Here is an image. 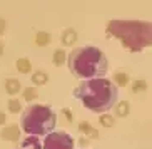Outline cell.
<instances>
[{"mask_svg":"<svg viewBox=\"0 0 152 149\" xmlns=\"http://www.w3.org/2000/svg\"><path fill=\"white\" fill-rule=\"evenodd\" d=\"M130 112V102L129 101H121L115 104V116L117 117H127Z\"/></svg>","mask_w":152,"mask_h":149,"instance_id":"cell-12","label":"cell"},{"mask_svg":"<svg viewBox=\"0 0 152 149\" xmlns=\"http://www.w3.org/2000/svg\"><path fill=\"white\" fill-rule=\"evenodd\" d=\"M15 67H17V70L20 74H28L32 70V62L27 57H22V59H18L17 62H15Z\"/></svg>","mask_w":152,"mask_h":149,"instance_id":"cell-15","label":"cell"},{"mask_svg":"<svg viewBox=\"0 0 152 149\" xmlns=\"http://www.w3.org/2000/svg\"><path fill=\"white\" fill-rule=\"evenodd\" d=\"M130 89H132V92H134V94H139V92H145V90H147V82L144 81V79H137V81L132 82Z\"/></svg>","mask_w":152,"mask_h":149,"instance_id":"cell-18","label":"cell"},{"mask_svg":"<svg viewBox=\"0 0 152 149\" xmlns=\"http://www.w3.org/2000/svg\"><path fill=\"white\" fill-rule=\"evenodd\" d=\"M5 90H7V94L9 95H17L20 90H22V84L18 79H7L5 81Z\"/></svg>","mask_w":152,"mask_h":149,"instance_id":"cell-9","label":"cell"},{"mask_svg":"<svg viewBox=\"0 0 152 149\" xmlns=\"http://www.w3.org/2000/svg\"><path fill=\"white\" fill-rule=\"evenodd\" d=\"M99 119H100V124H102L104 127H112L115 124V119L112 117V116H109V114H102Z\"/></svg>","mask_w":152,"mask_h":149,"instance_id":"cell-20","label":"cell"},{"mask_svg":"<svg viewBox=\"0 0 152 149\" xmlns=\"http://www.w3.org/2000/svg\"><path fill=\"white\" fill-rule=\"evenodd\" d=\"M4 50H5V47H4V42L0 40V55L4 54Z\"/></svg>","mask_w":152,"mask_h":149,"instance_id":"cell-25","label":"cell"},{"mask_svg":"<svg viewBox=\"0 0 152 149\" xmlns=\"http://www.w3.org/2000/svg\"><path fill=\"white\" fill-rule=\"evenodd\" d=\"M5 30H7V22H5V18L0 17V35L5 34Z\"/></svg>","mask_w":152,"mask_h":149,"instance_id":"cell-22","label":"cell"},{"mask_svg":"<svg viewBox=\"0 0 152 149\" xmlns=\"http://www.w3.org/2000/svg\"><path fill=\"white\" fill-rule=\"evenodd\" d=\"M65 60H67V54H65V50H64V49L54 50V55H52V64H54V65L60 67V65L65 64Z\"/></svg>","mask_w":152,"mask_h":149,"instance_id":"cell-16","label":"cell"},{"mask_svg":"<svg viewBox=\"0 0 152 149\" xmlns=\"http://www.w3.org/2000/svg\"><path fill=\"white\" fill-rule=\"evenodd\" d=\"M74 97L80 101L82 106L89 111L104 114L112 109V106L117 104L119 90L112 81L99 77V79L82 81L74 90Z\"/></svg>","mask_w":152,"mask_h":149,"instance_id":"cell-1","label":"cell"},{"mask_svg":"<svg viewBox=\"0 0 152 149\" xmlns=\"http://www.w3.org/2000/svg\"><path fill=\"white\" fill-rule=\"evenodd\" d=\"M5 122H7V116H5V112L0 111V126H4Z\"/></svg>","mask_w":152,"mask_h":149,"instance_id":"cell-23","label":"cell"},{"mask_svg":"<svg viewBox=\"0 0 152 149\" xmlns=\"http://www.w3.org/2000/svg\"><path fill=\"white\" fill-rule=\"evenodd\" d=\"M79 131L82 132L84 136L90 137V139H99V131L95 127H92L87 121H80L79 122Z\"/></svg>","mask_w":152,"mask_h":149,"instance_id":"cell-8","label":"cell"},{"mask_svg":"<svg viewBox=\"0 0 152 149\" xmlns=\"http://www.w3.org/2000/svg\"><path fill=\"white\" fill-rule=\"evenodd\" d=\"M82 146H85V144H89V141H87V137H80V141H79Z\"/></svg>","mask_w":152,"mask_h":149,"instance_id":"cell-24","label":"cell"},{"mask_svg":"<svg viewBox=\"0 0 152 149\" xmlns=\"http://www.w3.org/2000/svg\"><path fill=\"white\" fill-rule=\"evenodd\" d=\"M34 42H35V45H39V47H47V45L52 42V35L45 30H39V32H35Z\"/></svg>","mask_w":152,"mask_h":149,"instance_id":"cell-10","label":"cell"},{"mask_svg":"<svg viewBox=\"0 0 152 149\" xmlns=\"http://www.w3.org/2000/svg\"><path fill=\"white\" fill-rule=\"evenodd\" d=\"M22 95H23V101L32 102V101H35L39 97V90L35 87H25V89H22Z\"/></svg>","mask_w":152,"mask_h":149,"instance_id":"cell-17","label":"cell"},{"mask_svg":"<svg viewBox=\"0 0 152 149\" xmlns=\"http://www.w3.org/2000/svg\"><path fill=\"white\" fill-rule=\"evenodd\" d=\"M32 82L35 84V86H44L49 82V74L44 72V70H35V72L32 74Z\"/></svg>","mask_w":152,"mask_h":149,"instance_id":"cell-14","label":"cell"},{"mask_svg":"<svg viewBox=\"0 0 152 149\" xmlns=\"http://www.w3.org/2000/svg\"><path fill=\"white\" fill-rule=\"evenodd\" d=\"M129 74L124 72V70H117L115 74H114V86L115 87H125V86H129Z\"/></svg>","mask_w":152,"mask_h":149,"instance_id":"cell-11","label":"cell"},{"mask_svg":"<svg viewBox=\"0 0 152 149\" xmlns=\"http://www.w3.org/2000/svg\"><path fill=\"white\" fill-rule=\"evenodd\" d=\"M57 126V114L49 106L30 104L22 114L20 129L28 136H47Z\"/></svg>","mask_w":152,"mask_h":149,"instance_id":"cell-4","label":"cell"},{"mask_svg":"<svg viewBox=\"0 0 152 149\" xmlns=\"http://www.w3.org/2000/svg\"><path fill=\"white\" fill-rule=\"evenodd\" d=\"M77 39H79V37H77V30L72 29V27L62 30V34H60V42H62L64 47H72V45L77 42Z\"/></svg>","mask_w":152,"mask_h":149,"instance_id":"cell-7","label":"cell"},{"mask_svg":"<svg viewBox=\"0 0 152 149\" xmlns=\"http://www.w3.org/2000/svg\"><path fill=\"white\" fill-rule=\"evenodd\" d=\"M74 137L64 131H52L45 136V141L42 142V149H74Z\"/></svg>","mask_w":152,"mask_h":149,"instance_id":"cell-5","label":"cell"},{"mask_svg":"<svg viewBox=\"0 0 152 149\" xmlns=\"http://www.w3.org/2000/svg\"><path fill=\"white\" fill-rule=\"evenodd\" d=\"M0 137L4 141H10V142H18L20 139V127L18 124H10V126H5L2 131H0Z\"/></svg>","mask_w":152,"mask_h":149,"instance_id":"cell-6","label":"cell"},{"mask_svg":"<svg viewBox=\"0 0 152 149\" xmlns=\"http://www.w3.org/2000/svg\"><path fill=\"white\" fill-rule=\"evenodd\" d=\"M62 116H65V119H67V122H74V114H72V111L70 109H67V107H64L62 111Z\"/></svg>","mask_w":152,"mask_h":149,"instance_id":"cell-21","label":"cell"},{"mask_svg":"<svg viewBox=\"0 0 152 149\" xmlns=\"http://www.w3.org/2000/svg\"><path fill=\"white\" fill-rule=\"evenodd\" d=\"M69 70L75 77L89 81V79H99L104 77L109 69L107 57L99 47L85 45L77 47L69 54Z\"/></svg>","mask_w":152,"mask_h":149,"instance_id":"cell-3","label":"cell"},{"mask_svg":"<svg viewBox=\"0 0 152 149\" xmlns=\"http://www.w3.org/2000/svg\"><path fill=\"white\" fill-rule=\"evenodd\" d=\"M107 37H115L129 52H140L152 45V23L145 20H109Z\"/></svg>","mask_w":152,"mask_h":149,"instance_id":"cell-2","label":"cell"},{"mask_svg":"<svg viewBox=\"0 0 152 149\" xmlns=\"http://www.w3.org/2000/svg\"><path fill=\"white\" fill-rule=\"evenodd\" d=\"M7 107H9V112H12V114H17L20 109H22V104H20V101L18 99H15V97H12V99L7 102Z\"/></svg>","mask_w":152,"mask_h":149,"instance_id":"cell-19","label":"cell"},{"mask_svg":"<svg viewBox=\"0 0 152 149\" xmlns=\"http://www.w3.org/2000/svg\"><path fill=\"white\" fill-rule=\"evenodd\" d=\"M22 146L23 149H42V142L39 141L37 136H28L27 139L22 141Z\"/></svg>","mask_w":152,"mask_h":149,"instance_id":"cell-13","label":"cell"}]
</instances>
